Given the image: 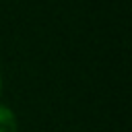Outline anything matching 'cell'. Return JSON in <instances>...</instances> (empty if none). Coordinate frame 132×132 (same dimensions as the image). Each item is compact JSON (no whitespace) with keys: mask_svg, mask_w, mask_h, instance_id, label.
Masks as SVG:
<instances>
[{"mask_svg":"<svg viewBox=\"0 0 132 132\" xmlns=\"http://www.w3.org/2000/svg\"><path fill=\"white\" fill-rule=\"evenodd\" d=\"M0 132H16V118L4 105H0Z\"/></svg>","mask_w":132,"mask_h":132,"instance_id":"6da1fadb","label":"cell"}]
</instances>
